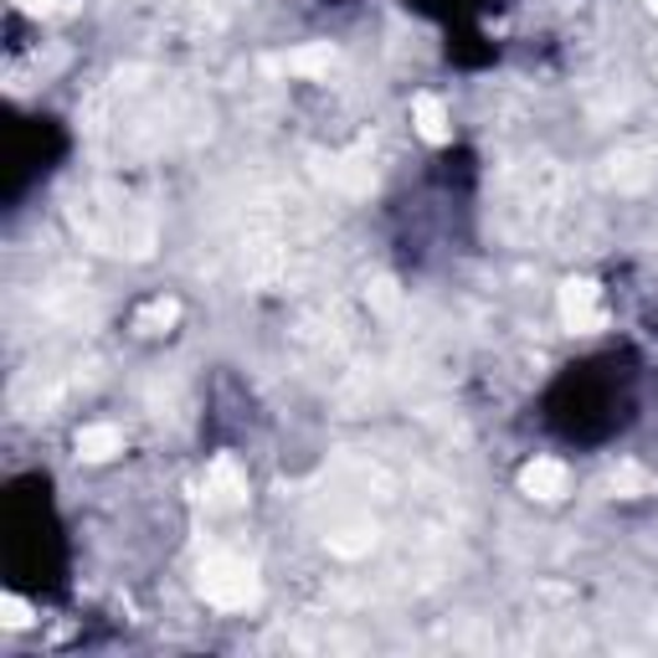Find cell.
Segmentation results:
<instances>
[{
	"instance_id": "12",
	"label": "cell",
	"mask_w": 658,
	"mask_h": 658,
	"mask_svg": "<svg viewBox=\"0 0 658 658\" xmlns=\"http://www.w3.org/2000/svg\"><path fill=\"white\" fill-rule=\"evenodd\" d=\"M26 6H32V11H47V6H52V0H26Z\"/></svg>"
},
{
	"instance_id": "10",
	"label": "cell",
	"mask_w": 658,
	"mask_h": 658,
	"mask_svg": "<svg viewBox=\"0 0 658 658\" xmlns=\"http://www.w3.org/2000/svg\"><path fill=\"white\" fill-rule=\"evenodd\" d=\"M0 612H6V627H26V623H32L26 602H17V596H6V602H0Z\"/></svg>"
},
{
	"instance_id": "2",
	"label": "cell",
	"mask_w": 658,
	"mask_h": 658,
	"mask_svg": "<svg viewBox=\"0 0 658 658\" xmlns=\"http://www.w3.org/2000/svg\"><path fill=\"white\" fill-rule=\"evenodd\" d=\"M561 325L577 329V335H592V329L607 325L596 283H586V278H571V283H566V288H561Z\"/></svg>"
},
{
	"instance_id": "7",
	"label": "cell",
	"mask_w": 658,
	"mask_h": 658,
	"mask_svg": "<svg viewBox=\"0 0 658 658\" xmlns=\"http://www.w3.org/2000/svg\"><path fill=\"white\" fill-rule=\"evenodd\" d=\"M412 124H417V134H423L427 144L448 140V109H442V98H432V94L417 98V103H412Z\"/></svg>"
},
{
	"instance_id": "1",
	"label": "cell",
	"mask_w": 658,
	"mask_h": 658,
	"mask_svg": "<svg viewBox=\"0 0 658 658\" xmlns=\"http://www.w3.org/2000/svg\"><path fill=\"white\" fill-rule=\"evenodd\" d=\"M196 586H201V596L211 607H227V612L257 602V577H252V566L237 561V556H206Z\"/></svg>"
},
{
	"instance_id": "9",
	"label": "cell",
	"mask_w": 658,
	"mask_h": 658,
	"mask_svg": "<svg viewBox=\"0 0 658 658\" xmlns=\"http://www.w3.org/2000/svg\"><path fill=\"white\" fill-rule=\"evenodd\" d=\"M175 319H180V304H175V298H155V304H144V309L134 314V325H140L144 335H160V329L175 325Z\"/></svg>"
},
{
	"instance_id": "6",
	"label": "cell",
	"mask_w": 658,
	"mask_h": 658,
	"mask_svg": "<svg viewBox=\"0 0 658 658\" xmlns=\"http://www.w3.org/2000/svg\"><path fill=\"white\" fill-rule=\"evenodd\" d=\"M78 453L88 458V463H103V458L124 453V432H119L113 423H94V427H83V432H78Z\"/></svg>"
},
{
	"instance_id": "5",
	"label": "cell",
	"mask_w": 658,
	"mask_h": 658,
	"mask_svg": "<svg viewBox=\"0 0 658 658\" xmlns=\"http://www.w3.org/2000/svg\"><path fill=\"white\" fill-rule=\"evenodd\" d=\"M335 57L340 52L329 47V42H309V47H298V52H288V57H278V73H298V78H325L329 67H335Z\"/></svg>"
},
{
	"instance_id": "13",
	"label": "cell",
	"mask_w": 658,
	"mask_h": 658,
	"mask_svg": "<svg viewBox=\"0 0 658 658\" xmlns=\"http://www.w3.org/2000/svg\"><path fill=\"white\" fill-rule=\"evenodd\" d=\"M648 6H654V11H658V0H648Z\"/></svg>"
},
{
	"instance_id": "11",
	"label": "cell",
	"mask_w": 658,
	"mask_h": 658,
	"mask_svg": "<svg viewBox=\"0 0 658 658\" xmlns=\"http://www.w3.org/2000/svg\"><path fill=\"white\" fill-rule=\"evenodd\" d=\"M371 298H376V309H392V304H396V288H392V283H376V288H371Z\"/></svg>"
},
{
	"instance_id": "8",
	"label": "cell",
	"mask_w": 658,
	"mask_h": 658,
	"mask_svg": "<svg viewBox=\"0 0 658 658\" xmlns=\"http://www.w3.org/2000/svg\"><path fill=\"white\" fill-rule=\"evenodd\" d=\"M607 494H617V500H638V494H648V473H643L638 463H617V469L607 473Z\"/></svg>"
},
{
	"instance_id": "4",
	"label": "cell",
	"mask_w": 658,
	"mask_h": 658,
	"mask_svg": "<svg viewBox=\"0 0 658 658\" xmlns=\"http://www.w3.org/2000/svg\"><path fill=\"white\" fill-rule=\"evenodd\" d=\"M566 484H571V473H566V463H556V458H535L530 469L519 473V489H525L530 500H561Z\"/></svg>"
},
{
	"instance_id": "3",
	"label": "cell",
	"mask_w": 658,
	"mask_h": 658,
	"mask_svg": "<svg viewBox=\"0 0 658 658\" xmlns=\"http://www.w3.org/2000/svg\"><path fill=\"white\" fill-rule=\"evenodd\" d=\"M248 500V479L237 469V458H211V469H206V504L211 509H237V504Z\"/></svg>"
}]
</instances>
